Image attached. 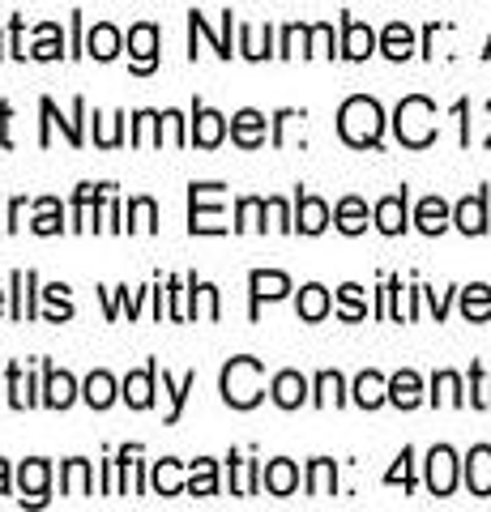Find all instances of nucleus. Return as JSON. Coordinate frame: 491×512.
<instances>
[{
    "instance_id": "nucleus-26",
    "label": "nucleus",
    "mask_w": 491,
    "mask_h": 512,
    "mask_svg": "<svg viewBox=\"0 0 491 512\" xmlns=\"http://www.w3.org/2000/svg\"><path fill=\"white\" fill-rule=\"evenodd\" d=\"M107 188L112 184H77V192H73V231H90V214H94V205L107 197Z\"/></svg>"
},
{
    "instance_id": "nucleus-14",
    "label": "nucleus",
    "mask_w": 491,
    "mask_h": 512,
    "mask_svg": "<svg viewBox=\"0 0 491 512\" xmlns=\"http://www.w3.org/2000/svg\"><path fill=\"white\" fill-rule=\"evenodd\" d=\"M406 201H410V192H406V188H402V192H393V197H380V201H376V210H372L376 231H385V235H402V231L410 227V218H406Z\"/></svg>"
},
{
    "instance_id": "nucleus-33",
    "label": "nucleus",
    "mask_w": 491,
    "mask_h": 512,
    "mask_svg": "<svg viewBox=\"0 0 491 512\" xmlns=\"http://www.w3.org/2000/svg\"><path fill=\"white\" fill-rule=\"evenodd\" d=\"M338 491V466L329 457H316L308 466V495H316V500H325V495Z\"/></svg>"
},
{
    "instance_id": "nucleus-25",
    "label": "nucleus",
    "mask_w": 491,
    "mask_h": 512,
    "mask_svg": "<svg viewBox=\"0 0 491 512\" xmlns=\"http://www.w3.org/2000/svg\"><path fill=\"white\" fill-rule=\"evenodd\" d=\"M351 393H355V406L376 410V406H385V402H389V380L380 376V372H359Z\"/></svg>"
},
{
    "instance_id": "nucleus-15",
    "label": "nucleus",
    "mask_w": 491,
    "mask_h": 512,
    "mask_svg": "<svg viewBox=\"0 0 491 512\" xmlns=\"http://www.w3.org/2000/svg\"><path fill=\"white\" fill-rule=\"evenodd\" d=\"M462 466H466V487H470V495L487 500V495H491V444H474Z\"/></svg>"
},
{
    "instance_id": "nucleus-30",
    "label": "nucleus",
    "mask_w": 491,
    "mask_h": 512,
    "mask_svg": "<svg viewBox=\"0 0 491 512\" xmlns=\"http://www.w3.org/2000/svg\"><path fill=\"white\" fill-rule=\"evenodd\" d=\"M334 227L342 235H363L368 231V205H363L359 197H342L338 210H334Z\"/></svg>"
},
{
    "instance_id": "nucleus-35",
    "label": "nucleus",
    "mask_w": 491,
    "mask_h": 512,
    "mask_svg": "<svg viewBox=\"0 0 491 512\" xmlns=\"http://www.w3.org/2000/svg\"><path fill=\"white\" fill-rule=\"evenodd\" d=\"M30 231H35V235H60V231H65V210H60L56 197L35 201V222H30Z\"/></svg>"
},
{
    "instance_id": "nucleus-41",
    "label": "nucleus",
    "mask_w": 491,
    "mask_h": 512,
    "mask_svg": "<svg viewBox=\"0 0 491 512\" xmlns=\"http://www.w3.org/2000/svg\"><path fill=\"white\" fill-rule=\"evenodd\" d=\"M188 495H218V461L197 457L193 474H188Z\"/></svg>"
},
{
    "instance_id": "nucleus-46",
    "label": "nucleus",
    "mask_w": 491,
    "mask_h": 512,
    "mask_svg": "<svg viewBox=\"0 0 491 512\" xmlns=\"http://www.w3.org/2000/svg\"><path fill=\"white\" fill-rule=\"evenodd\" d=\"M9 406H18V410H26V406H35L39 397H35V384H30V376H22V367L18 363H9Z\"/></svg>"
},
{
    "instance_id": "nucleus-13",
    "label": "nucleus",
    "mask_w": 491,
    "mask_h": 512,
    "mask_svg": "<svg viewBox=\"0 0 491 512\" xmlns=\"http://www.w3.org/2000/svg\"><path fill=\"white\" fill-rule=\"evenodd\" d=\"M154 380H158V363H146L141 372H129L120 384V397L133 410H150L154 406Z\"/></svg>"
},
{
    "instance_id": "nucleus-64",
    "label": "nucleus",
    "mask_w": 491,
    "mask_h": 512,
    "mask_svg": "<svg viewBox=\"0 0 491 512\" xmlns=\"http://www.w3.org/2000/svg\"><path fill=\"white\" fill-rule=\"evenodd\" d=\"M0 56H5V43H0Z\"/></svg>"
},
{
    "instance_id": "nucleus-31",
    "label": "nucleus",
    "mask_w": 491,
    "mask_h": 512,
    "mask_svg": "<svg viewBox=\"0 0 491 512\" xmlns=\"http://www.w3.org/2000/svg\"><path fill=\"white\" fill-rule=\"evenodd\" d=\"M188 30H193V39H210V43H214V52L223 56V60H231V9L223 13V35H214L210 22H205L197 9L188 13Z\"/></svg>"
},
{
    "instance_id": "nucleus-40",
    "label": "nucleus",
    "mask_w": 491,
    "mask_h": 512,
    "mask_svg": "<svg viewBox=\"0 0 491 512\" xmlns=\"http://www.w3.org/2000/svg\"><path fill=\"white\" fill-rule=\"evenodd\" d=\"M269 39H274V26H240V56L248 60H265V56H278V52H269Z\"/></svg>"
},
{
    "instance_id": "nucleus-29",
    "label": "nucleus",
    "mask_w": 491,
    "mask_h": 512,
    "mask_svg": "<svg viewBox=\"0 0 491 512\" xmlns=\"http://www.w3.org/2000/svg\"><path fill=\"white\" fill-rule=\"evenodd\" d=\"M60 491L65 495H94V474L86 457H73L60 466Z\"/></svg>"
},
{
    "instance_id": "nucleus-53",
    "label": "nucleus",
    "mask_w": 491,
    "mask_h": 512,
    "mask_svg": "<svg viewBox=\"0 0 491 512\" xmlns=\"http://www.w3.org/2000/svg\"><path fill=\"white\" fill-rule=\"evenodd\" d=\"M308 56H334V26L329 22H316L312 35H308Z\"/></svg>"
},
{
    "instance_id": "nucleus-48",
    "label": "nucleus",
    "mask_w": 491,
    "mask_h": 512,
    "mask_svg": "<svg viewBox=\"0 0 491 512\" xmlns=\"http://www.w3.org/2000/svg\"><path fill=\"white\" fill-rule=\"evenodd\" d=\"M99 295H103V303H107V320H116L120 312L137 316V303L146 299L150 291H133V295H129V286H116V295H112V291H99Z\"/></svg>"
},
{
    "instance_id": "nucleus-60",
    "label": "nucleus",
    "mask_w": 491,
    "mask_h": 512,
    "mask_svg": "<svg viewBox=\"0 0 491 512\" xmlns=\"http://www.w3.org/2000/svg\"><path fill=\"white\" fill-rule=\"evenodd\" d=\"M22 214H26V197H18L9 205V222H5V231H18L22 227Z\"/></svg>"
},
{
    "instance_id": "nucleus-50",
    "label": "nucleus",
    "mask_w": 491,
    "mask_h": 512,
    "mask_svg": "<svg viewBox=\"0 0 491 512\" xmlns=\"http://www.w3.org/2000/svg\"><path fill=\"white\" fill-rule=\"evenodd\" d=\"M470 406L491 410V376L483 372V363H470Z\"/></svg>"
},
{
    "instance_id": "nucleus-57",
    "label": "nucleus",
    "mask_w": 491,
    "mask_h": 512,
    "mask_svg": "<svg viewBox=\"0 0 491 512\" xmlns=\"http://www.w3.org/2000/svg\"><path fill=\"white\" fill-rule=\"evenodd\" d=\"M201 303H205V316H210V320L223 316V312H218V291H214L210 282H201Z\"/></svg>"
},
{
    "instance_id": "nucleus-32",
    "label": "nucleus",
    "mask_w": 491,
    "mask_h": 512,
    "mask_svg": "<svg viewBox=\"0 0 491 512\" xmlns=\"http://www.w3.org/2000/svg\"><path fill=\"white\" fill-rule=\"evenodd\" d=\"M116 393H120V389H116V380L107 376V372H90L86 384H82V397H86L90 410H107V406L116 402Z\"/></svg>"
},
{
    "instance_id": "nucleus-22",
    "label": "nucleus",
    "mask_w": 491,
    "mask_h": 512,
    "mask_svg": "<svg viewBox=\"0 0 491 512\" xmlns=\"http://www.w3.org/2000/svg\"><path fill=\"white\" fill-rule=\"evenodd\" d=\"M35 269H13V320H35L39 308H35Z\"/></svg>"
},
{
    "instance_id": "nucleus-49",
    "label": "nucleus",
    "mask_w": 491,
    "mask_h": 512,
    "mask_svg": "<svg viewBox=\"0 0 491 512\" xmlns=\"http://www.w3.org/2000/svg\"><path fill=\"white\" fill-rule=\"evenodd\" d=\"M43 299L52 303V312H47V320H52V325H60V320L73 316V303H69V286H65V282H52V286L43 291Z\"/></svg>"
},
{
    "instance_id": "nucleus-45",
    "label": "nucleus",
    "mask_w": 491,
    "mask_h": 512,
    "mask_svg": "<svg viewBox=\"0 0 491 512\" xmlns=\"http://www.w3.org/2000/svg\"><path fill=\"white\" fill-rule=\"evenodd\" d=\"M124 227L154 235V231H158V205H154L150 197H133V201H129V222H124Z\"/></svg>"
},
{
    "instance_id": "nucleus-55",
    "label": "nucleus",
    "mask_w": 491,
    "mask_h": 512,
    "mask_svg": "<svg viewBox=\"0 0 491 512\" xmlns=\"http://www.w3.org/2000/svg\"><path fill=\"white\" fill-rule=\"evenodd\" d=\"M94 124H99V133H94V141H99L103 150L120 146V124H124V116H112V124H107L103 116H94Z\"/></svg>"
},
{
    "instance_id": "nucleus-5",
    "label": "nucleus",
    "mask_w": 491,
    "mask_h": 512,
    "mask_svg": "<svg viewBox=\"0 0 491 512\" xmlns=\"http://www.w3.org/2000/svg\"><path fill=\"white\" fill-rule=\"evenodd\" d=\"M457 466H462V461H457L453 448H449V444H436L432 453H427V491L440 495V500H445V495H453V487H457Z\"/></svg>"
},
{
    "instance_id": "nucleus-19",
    "label": "nucleus",
    "mask_w": 491,
    "mask_h": 512,
    "mask_svg": "<svg viewBox=\"0 0 491 512\" xmlns=\"http://www.w3.org/2000/svg\"><path fill=\"white\" fill-rule=\"evenodd\" d=\"M269 397H274V406H282V410H299L308 402V380L299 372H278L269 380Z\"/></svg>"
},
{
    "instance_id": "nucleus-44",
    "label": "nucleus",
    "mask_w": 491,
    "mask_h": 512,
    "mask_svg": "<svg viewBox=\"0 0 491 512\" xmlns=\"http://www.w3.org/2000/svg\"><path fill=\"white\" fill-rule=\"evenodd\" d=\"M321 410H329V406H342L346 402V380L338 376V372H321L316 376V397H312Z\"/></svg>"
},
{
    "instance_id": "nucleus-10",
    "label": "nucleus",
    "mask_w": 491,
    "mask_h": 512,
    "mask_svg": "<svg viewBox=\"0 0 491 512\" xmlns=\"http://www.w3.org/2000/svg\"><path fill=\"white\" fill-rule=\"evenodd\" d=\"M453 227L462 235H487V192H470L453 205Z\"/></svg>"
},
{
    "instance_id": "nucleus-6",
    "label": "nucleus",
    "mask_w": 491,
    "mask_h": 512,
    "mask_svg": "<svg viewBox=\"0 0 491 512\" xmlns=\"http://www.w3.org/2000/svg\"><path fill=\"white\" fill-rule=\"evenodd\" d=\"M223 137H227V116L223 111L193 103V128H188V141L201 146V150H214V146H223Z\"/></svg>"
},
{
    "instance_id": "nucleus-11",
    "label": "nucleus",
    "mask_w": 491,
    "mask_h": 512,
    "mask_svg": "<svg viewBox=\"0 0 491 512\" xmlns=\"http://www.w3.org/2000/svg\"><path fill=\"white\" fill-rule=\"evenodd\" d=\"M77 402V380L69 372H60V367L43 363V406L52 410H69Z\"/></svg>"
},
{
    "instance_id": "nucleus-1",
    "label": "nucleus",
    "mask_w": 491,
    "mask_h": 512,
    "mask_svg": "<svg viewBox=\"0 0 491 512\" xmlns=\"http://www.w3.org/2000/svg\"><path fill=\"white\" fill-rule=\"evenodd\" d=\"M338 137L355 150L380 146V137H385V111H380V103L368 99V94H351L338 111Z\"/></svg>"
},
{
    "instance_id": "nucleus-8",
    "label": "nucleus",
    "mask_w": 491,
    "mask_h": 512,
    "mask_svg": "<svg viewBox=\"0 0 491 512\" xmlns=\"http://www.w3.org/2000/svg\"><path fill=\"white\" fill-rule=\"evenodd\" d=\"M129 56H133V73H154L158 69V26L154 22H137L129 30Z\"/></svg>"
},
{
    "instance_id": "nucleus-12",
    "label": "nucleus",
    "mask_w": 491,
    "mask_h": 512,
    "mask_svg": "<svg viewBox=\"0 0 491 512\" xmlns=\"http://www.w3.org/2000/svg\"><path fill=\"white\" fill-rule=\"evenodd\" d=\"M47 483H52V466H47L43 457L22 461V470H18L22 504H47Z\"/></svg>"
},
{
    "instance_id": "nucleus-7",
    "label": "nucleus",
    "mask_w": 491,
    "mask_h": 512,
    "mask_svg": "<svg viewBox=\"0 0 491 512\" xmlns=\"http://www.w3.org/2000/svg\"><path fill=\"white\" fill-rule=\"evenodd\" d=\"M39 111H43V133H39V146H52V124L65 128L69 146H82V116H86V99H73V120H60V111L52 99H39Z\"/></svg>"
},
{
    "instance_id": "nucleus-61",
    "label": "nucleus",
    "mask_w": 491,
    "mask_h": 512,
    "mask_svg": "<svg viewBox=\"0 0 491 512\" xmlns=\"http://www.w3.org/2000/svg\"><path fill=\"white\" fill-rule=\"evenodd\" d=\"M0 495H9V461L0 457Z\"/></svg>"
},
{
    "instance_id": "nucleus-38",
    "label": "nucleus",
    "mask_w": 491,
    "mask_h": 512,
    "mask_svg": "<svg viewBox=\"0 0 491 512\" xmlns=\"http://www.w3.org/2000/svg\"><path fill=\"white\" fill-rule=\"evenodd\" d=\"M432 406H466L462 376H457V372H436L432 376Z\"/></svg>"
},
{
    "instance_id": "nucleus-36",
    "label": "nucleus",
    "mask_w": 491,
    "mask_h": 512,
    "mask_svg": "<svg viewBox=\"0 0 491 512\" xmlns=\"http://www.w3.org/2000/svg\"><path fill=\"white\" fill-rule=\"evenodd\" d=\"M231 461V495H257L261 491V466L257 461H240V457H227Z\"/></svg>"
},
{
    "instance_id": "nucleus-2",
    "label": "nucleus",
    "mask_w": 491,
    "mask_h": 512,
    "mask_svg": "<svg viewBox=\"0 0 491 512\" xmlns=\"http://www.w3.org/2000/svg\"><path fill=\"white\" fill-rule=\"evenodd\" d=\"M393 133H398V141L406 150H427L436 141V103L423 99V94H406V99L398 103V111H393Z\"/></svg>"
},
{
    "instance_id": "nucleus-59",
    "label": "nucleus",
    "mask_w": 491,
    "mask_h": 512,
    "mask_svg": "<svg viewBox=\"0 0 491 512\" xmlns=\"http://www.w3.org/2000/svg\"><path fill=\"white\" fill-rule=\"evenodd\" d=\"M423 295H427V303H432L436 320H445V316H449V291H445V295H436V291H423Z\"/></svg>"
},
{
    "instance_id": "nucleus-3",
    "label": "nucleus",
    "mask_w": 491,
    "mask_h": 512,
    "mask_svg": "<svg viewBox=\"0 0 491 512\" xmlns=\"http://www.w3.org/2000/svg\"><path fill=\"white\" fill-rule=\"evenodd\" d=\"M223 402L231 410H252L265 397V363L252 359V355H240L223 367Z\"/></svg>"
},
{
    "instance_id": "nucleus-42",
    "label": "nucleus",
    "mask_w": 491,
    "mask_h": 512,
    "mask_svg": "<svg viewBox=\"0 0 491 512\" xmlns=\"http://www.w3.org/2000/svg\"><path fill=\"white\" fill-rule=\"evenodd\" d=\"M197 389V372H188L180 384L171 380L167 372H163V393L171 397V410H167V423H180V414H184V402H188V393Z\"/></svg>"
},
{
    "instance_id": "nucleus-16",
    "label": "nucleus",
    "mask_w": 491,
    "mask_h": 512,
    "mask_svg": "<svg viewBox=\"0 0 491 512\" xmlns=\"http://www.w3.org/2000/svg\"><path fill=\"white\" fill-rule=\"evenodd\" d=\"M372 52H376V30L342 13V52L338 56H346V60H368Z\"/></svg>"
},
{
    "instance_id": "nucleus-20",
    "label": "nucleus",
    "mask_w": 491,
    "mask_h": 512,
    "mask_svg": "<svg viewBox=\"0 0 491 512\" xmlns=\"http://www.w3.org/2000/svg\"><path fill=\"white\" fill-rule=\"evenodd\" d=\"M261 487L269 491V495H295V487H299V466L295 461H287V457H274L269 466L261 470Z\"/></svg>"
},
{
    "instance_id": "nucleus-4",
    "label": "nucleus",
    "mask_w": 491,
    "mask_h": 512,
    "mask_svg": "<svg viewBox=\"0 0 491 512\" xmlns=\"http://www.w3.org/2000/svg\"><path fill=\"white\" fill-rule=\"evenodd\" d=\"M188 231L193 235H227L223 184H188Z\"/></svg>"
},
{
    "instance_id": "nucleus-28",
    "label": "nucleus",
    "mask_w": 491,
    "mask_h": 512,
    "mask_svg": "<svg viewBox=\"0 0 491 512\" xmlns=\"http://www.w3.org/2000/svg\"><path fill=\"white\" fill-rule=\"evenodd\" d=\"M380 52H385L389 60H410L415 56V30H410L406 22H389L385 35H380Z\"/></svg>"
},
{
    "instance_id": "nucleus-23",
    "label": "nucleus",
    "mask_w": 491,
    "mask_h": 512,
    "mask_svg": "<svg viewBox=\"0 0 491 512\" xmlns=\"http://www.w3.org/2000/svg\"><path fill=\"white\" fill-rule=\"evenodd\" d=\"M120 47H124V35H120L112 22H99L86 35V56H94V60H116Z\"/></svg>"
},
{
    "instance_id": "nucleus-43",
    "label": "nucleus",
    "mask_w": 491,
    "mask_h": 512,
    "mask_svg": "<svg viewBox=\"0 0 491 512\" xmlns=\"http://www.w3.org/2000/svg\"><path fill=\"white\" fill-rule=\"evenodd\" d=\"M35 47H30V56L35 60H60V52H65V35H60V26L56 22H43L35 30Z\"/></svg>"
},
{
    "instance_id": "nucleus-62",
    "label": "nucleus",
    "mask_w": 491,
    "mask_h": 512,
    "mask_svg": "<svg viewBox=\"0 0 491 512\" xmlns=\"http://www.w3.org/2000/svg\"><path fill=\"white\" fill-rule=\"evenodd\" d=\"M0 312H5V291H0Z\"/></svg>"
},
{
    "instance_id": "nucleus-56",
    "label": "nucleus",
    "mask_w": 491,
    "mask_h": 512,
    "mask_svg": "<svg viewBox=\"0 0 491 512\" xmlns=\"http://www.w3.org/2000/svg\"><path fill=\"white\" fill-rule=\"evenodd\" d=\"M265 210H269V218H274L278 231H295V218H291V210H287V201H282V197H269Z\"/></svg>"
},
{
    "instance_id": "nucleus-9",
    "label": "nucleus",
    "mask_w": 491,
    "mask_h": 512,
    "mask_svg": "<svg viewBox=\"0 0 491 512\" xmlns=\"http://www.w3.org/2000/svg\"><path fill=\"white\" fill-rule=\"evenodd\" d=\"M248 286H252V320H257L261 303H274V299H287L291 295V278L282 274V269H252Z\"/></svg>"
},
{
    "instance_id": "nucleus-47",
    "label": "nucleus",
    "mask_w": 491,
    "mask_h": 512,
    "mask_svg": "<svg viewBox=\"0 0 491 512\" xmlns=\"http://www.w3.org/2000/svg\"><path fill=\"white\" fill-rule=\"evenodd\" d=\"M338 316H342V320H351V325L368 316V303H363V286H355V282L338 286Z\"/></svg>"
},
{
    "instance_id": "nucleus-51",
    "label": "nucleus",
    "mask_w": 491,
    "mask_h": 512,
    "mask_svg": "<svg viewBox=\"0 0 491 512\" xmlns=\"http://www.w3.org/2000/svg\"><path fill=\"white\" fill-rule=\"evenodd\" d=\"M385 483H389V487H398V483H402L406 491H415V448H402L398 466L385 474Z\"/></svg>"
},
{
    "instance_id": "nucleus-37",
    "label": "nucleus",
    "mask_w": 491,
    "mask_h": 512,
    "mask_svg": "<svg viewBox=\"0 0 491 512\" xmlns=\"http://www.w3.org/2000/svg\"><path fill=\"white\" fill-rule=\"evenodd\" d=\"M462 316L474 320V325H483V320H491V286L487 282H474L462 291Z\"/></svg>"
},
{
    "instance_id": "nucleus-58",
    "label": "nucleus",
    "mask_w": 491,
    "mask_h": 512,
    "mask_svg": "<svg viewBox=\"0 0 491 512\" xmlns=\"http://www.w3.org/2000/svg\"><path fill=\"white\" fill-rule=\"evenodd\" d=\"M9 120H13V107L9 103H0V146H13V137H9Z\"/></svg>"
},
{
    "instance_id": "nucleus-34",
    "label": "nucleus",
    "mask_w": 491,
    "mask_h": 512,
    "mask_svg": "<svg viewBox=\"0 0 491 512\" xmlns=\"http://www.w3.org/2000/svg\"><path fill=\"white\" fill-rule=\"evenodd\" d=\"M150 483H154V491H158V495H184V491H188V483L180 478V461H176V457L154 461Z\"/></svg>"
},
{
    "instance_id": "nucleus-27",
    "label": "nucleus",
    "mask_w": 491,
    "mask_h": 512,
    "mask_svg": "<svg viewBox=\"0 0 491 512\" xmlns=\"http://www.w3.org/2000/svg\"><path fill=\"white\" fill-rule=\"evenodd\" d=\"M329 308H334V299H329V291L321 282H308L304 291H299V303H295V312L299 320H308V325H316V320H325Z\"/></svg>"
},
{
    "instance_id": "nucleus-63",
    "label": "nucleus",
    "mask_w": 491,
    "mask_h": 512,
    "mask_svg": "<svg viewBox=\"0 0 491 512\" xmlns=\"http://www.w3.org/2000/svg\"><path fill=\"white\" fill-rule=\"evenodd\" d=\"M483 56H491V39H487V52H483Z\"/></svg>"
},
{
    "instance_id": "nucleus-39",
    "label": "nucleus",
    "mask_w": 491,
    "mask_h": 512,
    "mask_svg": "<svg viewBox=\"0 0 491 512\" xmlns=\"http://www.w3.org/2000/svg\"><path fill=\"white\" fill-rule=\"evenodd\" d=\"M265 197H240V205H235V231H265Z\"/></svg>"
},
{
    "instance_id": "nucleus-18",
    "label": "nucleus",
    "mask_w": 491,
    "mask_h": 512,
    "mask_svg": "<svg viewBox=\"0 0 491 512\" xmlns=\"http://www.w3.org/2000/svg\"><path fill=\"white\" fill-rule=\"evenodd\" d=\"M329 205L321 197H312V192H299L295 197V231H304V235H321L329 227Z\"/></svg>"
},
{
    "instance_id": "nucleus-52",
    "label": "nucleus",
    "mask_w": 491,
    "mask_h": 512,
    "mask_svg": "<svg viewBox=\"0 0 491 512\" xmlns=\"http://www.w3.org/2000/svg\"><path fill=\"white\" fill-rule=\"evenodd\" d=\"M308 35H312V26H287L278 43V56H308Z\"/></svg>"
},
{
    "instance_id": "nucleus-17",
    "label": "nucleus",
    "mask_w": 491,
    "mask_h": 512,
    "mask_svg": "<svg viewBox=\"0 0 491 512\" xmlns=\"http://www.w3.org/2000/svg\"><path fill=\"white\" fill-rule=\"evenodd\" d=\"M265 116L261 111H252V107H244V111H235L231 116V141L240 150H257V146H265Z\"/></svg>"
},
{
    "instance_id": "nucleus-54",
    "label": "nucleus",
    "mask_w": 491,
    "mask_h": 512,
    "mask_svg": "<svg viewBox=\"0 0 491 512\" xmlns=\"http://www.w3.org/2000/svg\"><path fill=\"white\" fill-rule=\"evenodd\" d=\"M184 286H188V282H180V278L167 282V316H171V320H188V303H184L188 291H184Z\"/></svg>"
},
{
    "instance_id": "nucleus-24",
    "label": "nucleus",
    "mask_w": 491,
    "mask_h": 512,
    "mask_svg": "<svg viewBox=\"0 0 491 512\" xmlns=\"http://www.w3.org/2000/svg\"><path fill=\"white\" fill-rule=\"evenodd\" d=\"M453 222V210L445 205V197H423L419 201V210H415V227L423 235H440Z\"/></svg>"
},
{
    "instance_id": "nucleus-21",
    "label": "nucleus",
    "mask_w": 491,
    "mask_h": 512,
    "mask_svg": "<svg viewBox=\"0 0 491 512\" xmlns=\"http://www.w3.org/2000/svg\"><path fill=\"white\" fill-rule=\"evenodd\" d=\"M389 402L398 406V410H415L423 402V380H419V372L402 367L398 376H389Z\"/></svg>"
}]
</instances>
